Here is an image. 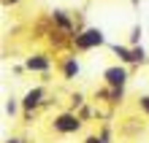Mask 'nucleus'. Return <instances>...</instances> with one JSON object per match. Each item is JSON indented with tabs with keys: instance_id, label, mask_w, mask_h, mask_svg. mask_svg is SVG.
<instances>
[{
	"instance_id": "39448f33",
	"label": "nucleus",
	"mask_w": 149,
	"mask_h": 143,
	"mask_svg": "<svg viewBox=\"0 0 149 143\" xmlns=\"http://www.w3.org/2000/svg\"><path fill=\"white\" fill-rule=\"evenodd\" d=\"M46 86L43 84H38V86H30L27 92H24V97H22V111H38V108H43L46 105Z\"/></svg>"
},
{
	"instance_id": "423d86ee",
	"label": "nucleus",
	"mask_w": 149,
	"mask_h": 143,
	"mask_svg": "<svg viewBox=\"0 0 149 143\" xmlns=\"http://www.w3.org/2000/svg\"><path fill=\"white\" fill-rule=\"evenodd\" d=\"M52 65H54V59H52L49 51H33L30 57H24V68H27V73H49Z\"/></svg>"
},
{
	"instance_id": "1a4fd4ad",
	"label": "nucleus",
	"mask_w": 149,
	"mask_h": 143,
	"mask_svg": "<svg viewBox=\"0 0 149 143\" xmlns=\"http://www.w3.org/2000/svg\"><path fill=\"white\" fill-rule=\"evenodd\" d=\"M19 111H22V97H6V116H19Z\"/></svg>"
},
{
	"instance_id": "6e6552de",
	"label": "nucleus",
	"mask_w": 149,
	"mask_h": 143,
	"mask_svg": "<svg viewBox=\"0 0 149 143\" xmlns=\"http://www.w3.org/2000/svg\"><path fill=\"white\" fill-rule=\"evenodd\" d=\"M111 54L117 57V62H122V65H133V46L130 43H109Z\"/></svg>"
},
{
	"instance_id": "4468645a",
	"label": "nucleus",
	"mask_w": 149,
	"mask_h": 143,
	"mask_svg": "<svg viewBox=\"0 0 149 143\" xmlns=\"http://www.w3.org/2000/svg\"><path fill=\"white\" fill-rule=\"evenodd\" d=\"M71 103H73V108L79 111V108H81V105H84L87 100H84V95H81V92H73V95H71Z\"/></svg>"
},
{
	"instance_id": "f257e3e1",
	"label": "nucleus",
	"mask_w": 149,
	"mask_h": 143,
	"mask_svg": "<svg viewBox=\"0 0 149 143\" xmlns=\"http://www.w3.org/2000/svg\"><path fill=\"white\" fill-rule=\"evenodd\" d=\"M103 46H109L103 27H95V24H90V27H81V30L73 35V51H76V54L95 51V49H103Z\"/></svg>"
},
{
	"instance_id": "f8f14e48",
	"label": "nucleus",
	"mask_w": 149,
	"mask_h": 143,
	"mask_svg": "<svg viewBox=\"0 0 149 143\" xmlns=\"http://www.w3.org/2000/svg\"><path fill=\"white\" fill-rule=\"evenodd\" d=\"M79 116H81L84 122H90L92 116H98V108H92V105H87V103H84L81 108H79Z\"/></svg>"
},
{
	"instance_id": "7ed1b4c3",
	"label": "nucleus",
	"mask_w": 149,
	"mask_h": 143,
	"mask_svg": "<svg viewBox=\"0 0 149 143\" xmlns=\"http://www.w3.org/2000/svg\"><path fill=\"white\" fill-rule=\"evenodd\" d=\"M130 65H122V62H114V65L103 68V84L109 86H127L130 81Z\"/></svg>"
},
{
	"instance_id": "9d476101",
	"label": "nucleus",
	"mask_w": 149,
	"mask_h": 143,
	"mask_svg": "<svg viewBox=\"0 0 149 143\" xmlns=\"http://www.w3.org/2000/svg\"><path fill=\"white\" fill-rule=\"evenodd\" d=\"M149 57H146V49L144 43H138V46H133V65H146Z\"/></svg>"
},
{
	"instance_id": "2eb2a0df",
	"label": "nucleus",
	"mask_w": 149,
	"mask_h": 143,
	"mask_svg": "<svg viewBox=\"0 0 149 143\" xmlns=\"http://www.w3.org/2000/svg\"><path fill=\"white\" fill-rule=\"evenodd\" d=\"M81 143H109V140H106V138H103V135H100V132H95V135H87V138H84Z\"/></svg>"
},
{
	"instance_id": "20e7f679",
	"label": "nucleus",
	"mask_w": 149,
	"mask_h": 143,
	"mask_svg": "<svg viewBox=\"0 0 149 143\" xmlns=\"http://www.w3.org/2000/svg\"><path fill=\"white\" fill-rule=\"evenodd\" d=\"M95 103H106V105H111V108H117V105L125 103V86L103 84L100 89H95Z\"/></svg>"
},
{
	"instance_id": "9b49d317",
	"label": "nucleus",
	"mask_w": 149,
	"mask_h": 143,
	"mask_svg": "<svg viewBox=\"0 0 149 143\" xmlns=\"http://www.w3.org/2000/svg\"><path fill=\"white\" fill-rule=\"evenodd\" d=\"M141 38H144V27H141V24H133L127 43H130V46H138V43H141Z\"/></svg>"
},
{
	"instance_id": "f3484780",
	"label": "nucleus",
	"mask_w": 149,
	"mask_h": 143,
	"mask_svg": "<svg viewBox=\"0 0 149 143\" xmlns=\"http://www.w3.org/2000/svg\"><path fill=\"white\" fill-rule=\"evenodd\" d=\"M0 3H3V8H16L22 0H0Z\"/></svg>"
},
{
	"instance_id": "dca6fc26",
	"label": "nucleus",
	"mask_w": 149,
	"mask_h": 143,
	"mask_svg": "<svg viewBox=\"0 0 149 143\" xmlns=\"http://www.w3.org/2000/svg\"><path fill=\"white\" fill-rule=\"evenodd\" d=\"M98 132H100V135H103V138H106V140L111 143V124H109V122H106V124H103V127H100Z\"/></svg>"
},
{
	"instance_id": "a211bd4d",
	"label": "nucleus",
	"mask_w": 149,
	"mask_h": 143,
	"mask_svg": "<svg viewBox=\"0 0 149 143\" xmlns=\"http://www.w3.org/2000/svg\"><path fill=\"white\" fill-rule=\"evenodd\" d=\"M3 143H27V140H22V138H14V135H11V138H6Z\"/></svg>"
},
{
	"instance_id": "0eeeda50",
	"label": "nucleus",
	"mask_w": 149,
	"mask_h": 143,
	"mask_svg": "<svg viewBox=\"0 0 149 143\" xmlns=\"http://www.w3.org/2000/svg\"><path fill=\"white\" fill-rule=\"evenodd\" d=\"M57 70H60V76H63L65 81H76V78L81 76V62H79L76 51H71V54H65L63 59H60L57 62Z\"/></svg>"
},
{
	"instance_id": "ddd939ff",
	"label": "nucleus",
	"mask_w": 149,
	"mask_h": 143,
	"mask_svg": "<svg viewBox=\"0 0 149 143\" xmlns=\"http://www.w3.org/2000/svg\"><path fill=\"white\" fill-rule=\"evenodd\" d=\"M138 111L149 116V95H138Z\"/></svg>"
},
{
	"instance_id": "f03ea898",
	"label": "nucleus",
	"mask_w": 149,
	"mask_h": 143,
	"mask_svg": "<svg viewBox=\"0 0 149 143\" xmlns=\"http://www.w3.org/2000/svg\"><path fill=\"white\" fill-rule=\"evenodd\" d=\"M81 127L84 119L79 116V111H60L52 116V130L57 135H76V132H81Z\"/></svg>"
}]
</instances>
